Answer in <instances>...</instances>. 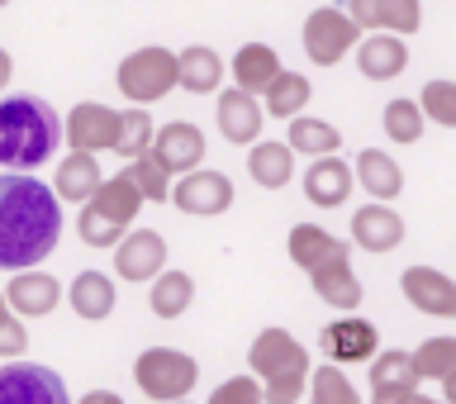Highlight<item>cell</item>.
Masks as SVG:
<instances>
[{
    "label": "cell",
    "instance_id": "cell-1",
    "mask_svg": "<svg viewBox=\"0 0 456 404\" xmlns=\"http://www.w3.org/2000/svg\"><path fill=\"white\" fill-rule=\"evenodd\" d=\"M62 238V200L28 171L0 177V271L38 267Z\"/></svg>",
    "mask_w": 456,
    "mask_h": 404
},
{
    "label": "cell",
    "instance_id": "cell-2",
    "mask_svg": "<svg viewBox=\"0 0 456 404\" xmlns=\"http://www.w3.org/2000/svg\"><path fill=\"white\" fill-rule=\"evenodd\" d=\"M62 143V120L43 95H0V167L38 171Z\"/></svg>",
    "mask_w": 456,
    "mask_h": 404
},
{
    "label": "cell",
    "instance_id": "cell-3",
    "mask_svg": "<svg viewBox=\"0 0 456 404\" xmlns=\"http://www.w3.org/2000/svg\"><path fill=\"white\" fill-rule=\"evenodd\" d=\"M248 371L262 381V391L271 404H295L305 400V381H309V352L305 342L285 328H262L248 348Z\"/></svg>",
    "mask_w": 456,
    "mask_h": 404
},
{
    "label": "cell",
    "instance_id": "cell-4",
    "mask_svg": "<svg viewBox=\"0 0 456 404\" xmlns=\"http://www.w3.org/2000/svg\"><path fill=\"white\" fill-rule=\"evenodd\" d=\"M114 81H119L124 100H134V105H152V100H162V95L176 91V53L162 48V43L134 48L119 62V71H114Z\"/></svg>",
    "mask_w": 456,
    "mask_h": 404
},
{
    "label": "cell",
    "instance_id": "cell-5",
    "mask_svg": "<svg viewBox=\"0 0 456 404\" xmlns=\"http://www.w3.org/2000/svg\"><path fill=\"white\" fill-rule=\"evenodd\" d=\"M134 381L148 400L171 404V400H185L195 391L200 362L191 352H176V348H148V352H138V362H134Z\"/></svg>",
    "mask_w": 456,
    "mask_h": 404
},
{
    "label": "cell",
    "instance_id": "cell-6",
    "mask_svg": "<svg viewBox=\"0 0 456 404\" xmlns=\"http://www.w3.org/2000/svg\"><path fill=\"white\" fill-rule=\"evenodd\" d=\"M356 38H362V24H356L342 5H333V0L305 20V57L314 67H338L342 57L356 48Z\"/></svg>",
    "mask_w": 456,
    "mask_h": 404
},
{
    "label": "cell",
    "instance_id": "cell-7",
    "mask_svg": "<svg viewBox=\"0 0 456 404\" xmlns=\"http://www.w3.org/2000/svg\"><path fill=\"white\" fill-rule=\"evenodd\" d=\"M171 205L191 219H214V214L233 210V181L224 171H205V167H191L181 171V181H171Z\"/></svg>",
    "mask_w": 456,
    "mask_h": 404
},
{
    "label": "cell",
    "instance_id": "cell-8",
    "mask_svg": "<svg viewBox=\"0 0 456 404\" xmlns=\"http://www.w3.org/2000/svg\"><path fill=\"white\" fill-rule=\"evenodd\" d=\"M0 404H67V385L57 371L14 357V367H0Z\"/></svg>",
    "mask_w": 456,
    "mask_h": 404
},
{
    "label": "cell",
    "instance_id": "cell-9",
    "mask_svg": "<svg viewBox=\"0 0 456 404\" xmlns=\"http://www.w3.org/2000/svg\"><path fill=\"white\" fill-rule=\"evenodd\" d=\"M167 267V238L157 228H128V234L114 243V276L119 281H152L157 271Z\"/></svg>",
    "mask_w": 456,
    "mask_h": 404
},
{
    "label": "cell",
    "instance_id": "cell-10",
    "mask_svg": "<svg viewBox=\"0 0 456 404\" xmlns=\"http://www.w3.org/2000/svg\"><path fill=\"white\" fill-rule=\"evenodd\" d=\"M419 367H413V352L390 348L380 357H370V400L376 404H413L419 400Z\"/></svg>",
    "mask_w": 456,
    "mask_h": 404
},
{
    "label": "cell",
    "instance_id": "cell-11",
    "mask_svg": "<svg viewBox=\"0 0 456 404\" xmlns=\"http://www.w3.org/2000/svg\"><path fill=\"white\" fill-rule=\"evenodd\" d=\"M376 324L362 319V314H342V319L333 324H323V334H319V348L328 352V362H338V367H352V362H370L376 357Z\"/></svg>",
    "mask_w": 456,
    "mask_h": 404
},
{
    "label": "cell",
    "instance_id": "cell-12",
    "mask_svg": "<svg viewBox=\"0 0 456 404\" xmlns=\"http://www.w3.org/2000/svg\"><path fill=\"white\" fill-rule=\"evenodd\" d=\"M399 291L419 314L428 319H456V281L437 267H404Z\"/></svg>",
    "mask_w": 456,
    "mask_h": 404
},
{
    "label": "cell",
    "instance_id": "cell-13",
    "mask_svg": "<svg viewBox=\"0 0 456 404\" xmlns=\"http://www.w3.org/2000/svg\"><path fill=\"white\" fill-rule=\"evenodd\" d=\"M5 305L20 314V319H48V314L62 305V285H57V276H48V271H38V267H20V271H10Z\"/></svg>",
    "mask_w": 456,
    "mask_h": 404
},
{
    "label": "cell",
    "instance_id": "cell-14",
    "mask_svg": "<svg viewBox=\"0 0 456 404\" xmlns=\"http://www.w3.org/2000/svg\"><path fill=\"white\" fill-rule=\"evenodd\" d=\"M356 191V171L352 162H342L338 153H323L305 167V200L314 210H338L347 205V195Z\"/></svg>",
    "mask_w": 456,
    "mask_h": 404
},
{
    "label": "cell",
    "instance_id": "cell-15",
    "mask_svg": "<svg viewBox=\"0 0 456 404\" xmlns=\"http://www.w3.org/2000/svg\"><path fill=\"white\" fill-rule=\"evenodd\" d=\"M309 281H314V295H319L323 305L342 309V314L362 305V281H356V271H352V248H338V252H328L319 267H309Z\"/></svg>",
    "mask_w": 456,
    "mask_h": 404
},
{
    "label": "cell",
    "instance_id": "cell-16",
    "mask_svg": "<svg viewBox=\"0 0 456 404\" xmlns=\"http://www.w3.org/2000/svg\"><path fill=\"white\" fill-rule=\"evenodd\" d=\"M62 134H67L71 148H81V153H114V134H119V110L95 105V100H81V105L67 114Z\"/></svg>",
    "mask_w": 456,
    "mask_h": 404
},
{
    "label": "cell",
    "instance_id": "cell-17",
    "mask_svg": "<svg viewBox=\"0 0 456 404\" xmlns=\"http://www.w3.org/2000/svg\"><path fill=\"white\" fill-rule=\"evenodd\" d=\"M352 243L362 252H395L399 243H404V219L390 210V200H370V205H362L352 214Z\"/></svg>",
    "mask_w": 456,
    "mask_h": 404
},
{
    "label": "cell",
    "instance_id": "cell-18",
    "mask_svg": "<svg viewBox=\"0 0 456 404\" xmlns=\"http://www.w3.org/2000/svg\"><path fill=\"white\" fill-rule=\"evenodd\" d=\"M352 53H356V67H362L366 81H395L409 67V43H404V34H390V29H376V34L356 38Z\"/></svg>",
    "mask_w": 456,
    "mask_h": 404
},
{
    "label": "cell",
    "instance_id": "cell-19",
    "mask_svg": "<svg viewBox=\"0 0 456 404\" xmlns=\"http://www.w3.org/2000/svg\"><path fill=\"white\" fill-rule=\"evenodd\" d=\"M342 5H347V14L356 24H362V34L370 29V34H376V29H390V34H419L423 29V5L419 0H342Z\"/></svg>",
    "mask_w": 456,
    "mask_h": 404
},
{
    "label": "cell",
    "instance_id": "cell-20",
    "mask_svg": "<svg viewBox=\"0 0 456 404\" xmlns=\"http://www.w3.org/2000/svg\"><path fill=\"white\" fill-rule=\"evenodd\" d=\"M214 120H219V134H224L228 143H256V138H262V120H266V110L256 105V95H252V91L233 86V91H219Z\"/></svg>",
    "mask_w": 456,
    "mask_h": 404
},
{
    "label": "cell",
    "instance_id": "cell-21",
    "mask_svg": "<svg viewBox=\"0 0 456 404\" xmlns=\"http://www.w3.org/2000/svg\"><path fill=\"white\" fill-rule=\"evenodd\" d=\"M205 134H200L195 124H185V120H171V124H162L152 134V153L167 162V171L171 177H181V171H191V167H200L205 162Z\"/></svg>",
    "mask_w": 456,
    "mask_h": 404
},
{
    "label": "cell",
    "instance_id": "cell-22",
    "mask_svg": "<svg viewBox=\"0 0 456 404\" xmlns=\"http://www.w3.org/2000/svg\"><path fill=\"white\" fill-rule=\"evenodd\" d=\"M100 181H105V171H100V153L71 148L62 162H57L53 191H57V200H67V205H86V200L95 195V186H100Z\"/></svg>",
    "mask_w": 456,
    "mask_h": 404
},
{
    "label": "cell",
    "instance_id": "cell-23",
    "mask_svg": "<svg viewBox=\"0 0 456 404\" xmlns=\"http://www.w3.org/2000/svg\"><path fill=\"white\" fill-rule=\"evenodd\" d=\"M224 57L209 48V43H191V48L176 53V86H185L191 95H214L224 86Z\"/></svg>",
    "mask_w": 456,
    "mask_h": 404
},
{
    "label": "cell",
    "instance_id": "cell-24",
    "mask_svg": "<svg viewBox=\"0 0 456 404\" xmlns=\"http://www.w3.org/2000/svg\"><path fill=\"white\" fill-rule=\"evenodd\" d=\"M67 305L77 309V319L100 324V319L114 314L119 295H114V281L105 276V271H77V281L67 285Z\"/></svg>",
    "mask_w": 456,
    "mask_h": 404
},
{
    "label": "cell",
    "instance_id": "cell-25",
    "mask_svg": "<svg viewBox=\"0 0 456 404\" xmlns=\"http://www.w3.org/2000/svg\"><path fill=\"white\" fill-rule=\"evenodd\" d=\"M248 177L262 186V191H281V186L295 181V148L290 143H248Z\"/></svg>",
    "mask_w": 456,
    "mask_h": 404
},
{
    "label": "cell",
    "instance_id": "cell-26",
    "mask_svg": "<svg viewBox=\"0 0 456 404\" xmlns=\"http://www.w3.org/2000/svg\"><path fill=\"white\" fill-rule=\"evenodd\" d=\"M352 171H356V186H362L370 200H395L399 191H404V167H399L390 153H380V148L356 153Z\"/></svg>",
    "mask_w": 456,
    "mask_h": 404
},
{
    "label": "cell",
    "instance_id": "cell-27",
    "mask_svg": "<svg viewBox=\"0 0 456 404\" xmlns=\"http://www.w3.org/2000/svg\"><path fill=\"white\" fill-rule=\"evenodd\" d=\"M95 214H105V219H114V224H134L138 219V210H142V191H138V181L128 177V171H119V177H105L95 186V195L86 200Z\"/></svg>",
    "mask_w": 456,
    "mask_h": 404
},
{
    "label": "cell",
    "instance_id": "cell-28",
    "mask_svg": "<svg viewBox=\"0 0 456 404\" xmlns=\"http://www.w3.org/2000/svg\"><path fill=\"white\" fill-rule=\"evenodd\" d=\"M228 71H233V86H242V91H252L256 100H262V91L271 86V77L281 71V57H276V48H271V43H242Z\"/></svg>",
    "mask_w": 456,
    "mask_h": 404
},
{
    "label": "cell",
    "instance_id": "cell-29",
    "mask_svg": "<svg viewBox=\"0 0 456 404\" xmlns=\"http://www.w3.org/2000/svg\"><path fill=\"white\" fill-rule=\"evenodd\" d=\"M195 300V281L191 271H176V267H162L152 276V295H148V309L157 314V319H181L185 309H191Z\"/></svg>",
    "mask_w": 456,
    "mask_h": 404
},
{
    "label": "cell",
    "instance_id": "cell-30",
    "mask_svg": "<svg viewBox=\"0 0 456 404\" xmlns=\"http://www.w3.org/2000/svg\"><path fill=\"white\" fill-rule=\"evenodd\" d=\"M262 100H266V114H276V120H290V114H299L314 100V86H309V77L305 71H276L271 77V86L262 91Z\"/></svg>",
    "mask_w": 456,
    "mask_h": 404
},
{
    "label": "cell",
    "instance_id": "cell-31",
    "mask_svg": "<svg viewBox=\"0 0 456 404\" xmlns=\"http://www.w3.org/2000/svg\"><path fill=\"white\" fill-rule=\"evenodd\" d=\"M338 248H347V243L333 238V234H328V228H319V224H295L290 238H285V252H290V262H295L299 271L319 267L323 257L338 252Z\"/></svg>",
    "mask_w": 456,
    "mask_h": 404
},
{
    "label": "cell",
    "instance_id": "cell-32",
    "mask_svg": "<svg viewBox=\"0 0 456 404\" xmlns=\"http://www.w3.org/2000/svg\"><path fill=\"white\" fill-rule=\"evenodd\" d=\"M295 153L305 157H323V153H338L342 148V134L328 120H314V114H290V134H285Z\"/></svg>",
    "mask_w": 456,
    "mask_h": 404
},
{
    "label": "cell",
    "instance_id": "cell-33",
    "mask_svg": "<svg viewBox=\"0 0 456 404\" xmlns=\"http://www.w3.org/2000/svg\"><path fill=\"white\" fill-rule=\"evenodd\" d=\"M380 124H385V138H390V143H404V148H409V143H423L428 114H423L419 100L399 95V100H390V105H385Z\"/></svg>",
    "mask_w": 456,
    "mask_h": 404
},
{
    "label": "cell",
    "instance_id": "cell-34",
    "mask_svg": "<svg viewBox=\"0 0 456 404\" xmlns=\"http://www.w3.org/2000/svg\"><path fill=\"white\" fill-rule=\"evenodd\" d=\"M128 177L138 181L142 200H152V205H167V200H171V181H176V177H171L167 162H162L152 148L138 153V157H128Z\"/></svg>",
    "mask_w": 456,
    "mask_h": 404
},
{
    "label": "cell",
    "instance_id": "cell-35",
    "mask_svg": "<svg viewBox=\"0 0 456 404\" xmlns=\"http://www.w3.org/2000/svg\"><path fill=\"white\" fill-rule=\"evenodd\" d=\"M152 114L134 105V110H119V134H114V153L119 157H138V153H148L152 148Z\"/></svg>",
    "mask_w": 456,
    "mask_h": 404
},
{
    "label": "cell",
    "instance_id": "cell-36",
    "mask_svg": "<svg viewBox=\"0 0 456 404\" xmlns=\"http://www.w3.org/2000/svg\"><path fill=\"white\" fill-rule=\"evenodd\" d=\"M309 400L314 404H356V385L347 381V371L338 362H328V367L309 371Z\"/></svg>",
    "mask_w": 456,
    "mask_h": 404
},
{
    "label": "cell",
    "instance_id": "cell-37",
    "mask_svg": "<svg viewBox=\"0 0 456 404\" xmlns=\"http://www.w3.org/2000/svg\"><path fill=\"white\" fill-rule=\"evenodd\" d=\"M413 367H419L423 381H442L447 371H456V338L437 334V338L419 342V352H413Z\"/></svg>",
    "mask_w": 456,
    "mask_h": 404
},
{
    "label": "cell",
    "instance_id": "cell-38",
    "mask_svg": "<svg viewBox=\"0 0 456 404\" xmlns=\"http://www.w3.org/2000/svg\"><path fill=\"white\" fill-rule=\"evenodd\" d=\"M419 105H423V114L433 124H442V128H456V81H428L423 86V95H419Z\"/></svg>",
    "mask_w": 456,
    "mask_h": 404
},
{
    "label": "cell",
    "instance_id": "cell-39",
    "mask_svg": "<svg viewBox=\"0 0 456 404\" xmlns=\"http://www.w3.org/2000/svg\"><path fill=\"white\" fill-rule=\"evenodd\" d=\"M214 404H262L266 400V391H262V381L252 376H233V381H224V385H214V395H209Z\"/></svg>",
    "mask_w": 456,
    "mask_h": 404
},
{
    "label": "cell",
    "instance_id": "cell-40",
    "mask_svg": "<svg viewBox=\"0 0 456 404\" xmlns=\"http://www.w3.org/2000/svg\"><path fill=\"white\" fill-rule=\"evenodd\" d=\"M28 352V334H24V324H20V314H5L0 319V362H14V357H24Z\"/></svg>",
    "mask_w": 456,
    "mask_h": 404
},
{
    "label": "cell",
    "instance_id": "cell-41",
    "mask_svg": "<svg viewBox=\"0 0 456 404\" xmlns=\"http://www.w3.org/2000/svg\"><path fill=\"white\" fill-rule=\"evenodd\" d=\"M10 71H14V57L0 48V95H5V81H10Z\"/></svg>",
    "mask_w": 456,
    "mask_h": 404
},
{
    "label": "cell",
    "instance_id": "cell-42",
    "mask_svg": "<svg viewBox=\"0 0 456 404\" xmlns=\"http://www.w3.org/2000/svg\"><path fill=\"white\" fill-rule=\"evenodd\" d=\"M86 404H119V395H114V391H91Z\"/></svg>",
    "mask_w": 456,
    "mask_h": 404
},
{
    "label": "cell",
    "instance_id": "cell-43",
    "mask_svg": "<svg viewBox=\"0 0 456 404\" xmlns=\"http://www.w3.org/2000/svg\"><path fill=\"white\" fill-rule=\"evenodd\" d=\"M442 400L456 404V371H447V376H442Z\"/></svg>",
    "mask_w": 456,
    "mask_h": 404
},
{
    "label": "cell",
    "instance_id": "cell-44",
    "mask_svg": "<svg viewBox=\"0 0 456 404\" xmlns=\"http://www.w3.org/2000/svg\"><path fill=\"white\" fill-rule=\"evenodd\" d=\"M5 314H10V305H5V291H0V319H5Z\"/></svg>",
    "mask_w": 456,
    "mask_h": 404
},
{
    "label": "cell",
    "instance_id": "cell-45",
    "mask_svg": "<svg viewBox=\"0 0 456 404\" xmlns=\"http://www.w3.org/2000/svg\"><path fill=\"white\" fill-rule=\"evenodd\" d=\"M0 5H10V0H0Z\"/></svg>",
    "mask_w": 456,
    "mask_h": 404
},
{
    "label": "cell",
    "instance_id": "cell-46",
    "mask_svg": "<svg viewBox=\"0 0 456 404\" xmlns=\"http://www.w3.org/2000/svg\"><path fill=\"white\" fill-rule=\"evenodd\" d=\"M333 5H342V0H333Z\"/></svg>",
    "mask_w": 456,
    "mask_h": 404
}]
</instances>
